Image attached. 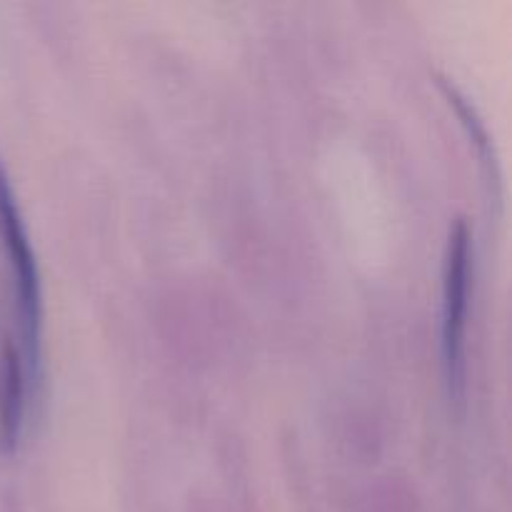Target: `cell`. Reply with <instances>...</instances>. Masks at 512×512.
<instances>
[{
	"instance_id": "cell-4",
	"label": "cell",
	"mask_w": 512,
	"mask_h": 512,
	"mask_svg": "<svg viewBox=\"0 0 512 512\" xmlns=\"http://www.w3.org/2000/svg\"><path fill=\"white\" fill-rule=\"evenodd\" d=\"M438 83H440V88L445 90V95H448V98H450V103L455 105V110H458V115H460V118H463V123L468 125L470 135H473V140H475V143H478V148H480V153H483L485 163H495L493 155H490L488 133H485L483 120L478 118V113H475V110H473V105L468 103V98H465V95L460 93V90L455 88V85L448 83V78L438 75Z\"/></svg>"
},
{
	"instance_id": "cell-3",
	"label": "cell",
	"mask_w": 512,
	"mask_h": 512,
	"mask_svg": "<svg viewBox=\"0 0 512 512\" xmlns=\"http://www.w3.org/2000/svg\"><path fill=\"white\" fill-rule=\"evenodd\" d=\"M25 370L23 360L13 345L5 343L3 353V385H0V443L13 448L18 443L20 425H23L25 403Z\"/></svg>"
},
{
	"instance_id": "cell-2",
	"label": "cell",
	"mask_w": 512,
	"mask_h": 512,
	"mask_svg": "<svg viewBox=\"0 0 512 512\" xmlns=\"http://www.w3.org/2000/svg\"><path fill=\"white\" fill-rule=\"evenodd\" d=\"M443 358L450 398L460 403L465 385V323L473 278V233L465 218L450 225L443 275Z\"/></svg>"
},
{
	"instance_id": "cell-1",
	"label": "cell",
	"mask_w": 512,
	"mask_h": 512,
	"mask_svg": "<svg viewBox=\"0 0 512 512\" xmlns=\"http://www.w3.org/2000/svg\"><path fill=\"white\" fill-rule=\"evenodd\" d=\"M0 235H3L5 253L15 275V293H18L20 328H23V368L38 375L40 365V328H43V293H40V273L35 263L33 245L25 230L15 193L10 188L8 173L0 163Z\"/></svg>"
}]
</instances>
